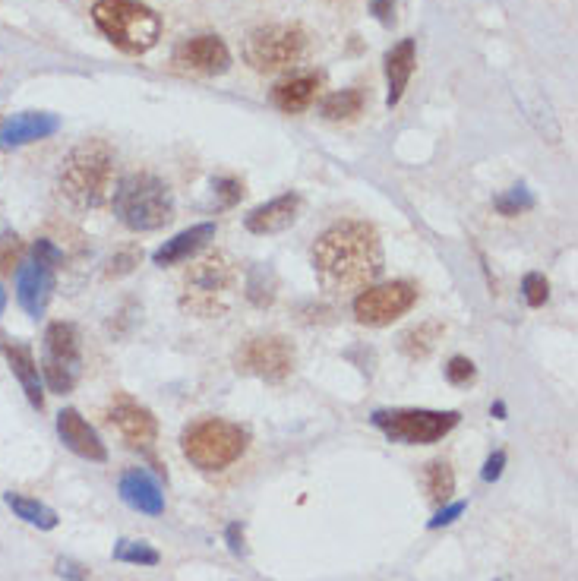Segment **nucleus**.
<instances>
[{
  "instance_id": "obj_31",
  "label": "nucleus",
  "mask_w": 578,
  "mask_h": 581,
  "mask_svg": "<svg viewBox=\"0 0 578 581\" xmlns=\"http://www.w3.org/2000/svg\"><path fill=\"white\" fill-rule=\"evenodd\" d=\"M522 294L528 300V307H544L547 304V297H550V285H547V278L541 272H528L522 278Z\"/></svg>"
},
{
  "instance_id": "obj_38",
  "label": "nucleus",
  "mask_w": 578,
  "mask_h": 581,
  "mask_svg": "<svg viewBox=\"0 0 578 581\" xmlns=\"http://www.w3.org/2000/svg\"><path fill=\"white\" fill-rule=\"evenodd\" d=\"M57 575L61 578H70V581H86L89 578V569L73 563V559H57Z\"/></svg>"
},
{
  "instance_id": "obj_25",
  "label": "nucleus",
  "mask_w": 578,
  "mask_h": 581,
  "mask_svg": "<svg viewBox=\"0 0 578 581\" xmlns=\"http://www.w3.org/2000/svg\"><path fill=\"white\" fill-rule=\"evenodd\" d=\"M424 487H427V496L433 499V503H449V496L455 493V471L449 462H443V458H433V462H427L424 468Z\"/></svg>"
},
{
  "instance_id": "obj_8",
  "label": "nucleus",
  "mask_w": 578,
  "mask_h": 581,
  "mask_svg": "<svg viewBox=\"0 0 578 581\" xmlns=\"http://www.w3.org/2000/svg\"><path fill=\"white\" fill-rule=\"evenodd\" d=\"M458 411H427V408H392L373 411V427L383 430L392 443L402 446H430L458 427Z\"/></svg>"
},
{
  "instance_id": "obj_1",
  "label": "nucleus",
  "mask_w": 578,
  "mask_h": 581,
  "mask_svg": "<svg viewBox=\"0 0 578 581\" xmlns=\"http://www.w3.org/2000/svg\"><path fill=\"white\" fill-rule=\"evenodd\" d=\"M313 269L332 291L370 288L383 272L380 234L364 222H338L313 247Z\"/></svg>"
},
{
  "instance_id": "obj_27",
  "label": "nucleus",
  "mask_w": 578,
  "mask_h": 581,
  "mask_svg": "<svg viewBox=\"0 0 578 581\" xmlns=\"http://www.w3.org/2000/svg\"><path fill=\"white\" fill-rule=\"evenodd\" d=\"M114 559L117 563H130V566H158L162 563V553H158L146 540H117L114 544Z\"/></svg>"
},
{
  "instance_id": "obj_16",
  "label": "nucleus",
  "mask_w": 578,
  "mask_h": 581,
  "mask_svg": "<svg viewBox=\"0 0 578 581\" xmlns=\"http://www.w3.org/2000/svg\"><path fill=\"white\" fill-rule=\"evenodd\" d=\"M57 433H61L64 446L76 452L79 458H89V462H108V449L98 439V433L89 427V420L79 414L76 408H64L57 414Z\"/></svg>"
},
{
  "instance_id": "obj_42",
  "label": "nucleus",
  "mask_w": 578,
  "mask_h": 581,
  "mask_svg": "<svg viewBox=\"0 0 578 581\" xmlns=\"http://www.w3.org/2000/svg\"><path fill=\"white\" fill-rule=\"evenodd\" d=\"M4 307H7V291L0 288V316H4Z\"/></svg>"
},
{
  "instance_id": "obj_15",
  "label": "nucleus",
  "mask_w": 578,
  "mask_h": 581,
  "mask_svg": "<svg viewBox=\"0 0 578 581\" xmlns=\"http://www.w3.org/2000/svg\"><path fill=\"white\" fill-rule=\"evenodd\" d=\"M61 130V117L48 111H23L0 124V149L26 146L38 143V139H48Z\"/></svg>"
},
{
  "instance_id": "obj_17",
  "label": "nucleus",
  "mask_w": 578,
  "mask_h": 581,
  "mask_svg": "<svg viewBox=\"0 0 578 581\" xmlns=\"http://www.w3.org/2000/svg\"><path fill=\"white\" fill-rule=\"evenodd\" d=\"M117 493L121 499L143 515H162L165 512V493L158 487V480L143 471V468H130L121 474V484H117Z\"/></svg>"
},
{
  "instance_id": "obj_22",
  "label": "nucleus",
  "mask_w": 578,
  "mask_h": 581,
  "mask_svg": "<svg viewBox=\"0 0 578 581\" xmlns=\"http://www.w3.org/2000/svg\"><path fill=\"white\" fill-rule=\"evenodd\" d=\"M0 351H4V357H7V364H10V370L16 373V379L23 383V392H26V398L32 402V408H38L42 411L45 408V395H42V373H38V364H35V354H32V348L29 345H19V342H4L0 345Z\"/></svg>"
},
{
  "instance_id": "obj_34",
  "label": "nucleus",
  "mask_w": 578,
  "mask_h": 581,
  "mask_svg": "<svg viewBox=\"0 0 578 581\" xmlns=\"http://www.w3.org/2000/svg\"><path fill=\"white\" fill-rule=\"evenodd\" d=\"M32 253H35V263H42V266H51V269H57L64 263V253L57 250L51 240H35V247H32Z\"/></svg>"
},
{
  "instance_id": "obj_11",
  "label": "nucleus",
  "mask_w": 578,
  "mask_h": 581,
  "mask_svg": "<svg viewBox=\"0 0 578 581\" xmlns=\"http://www.w3.org/2000/svg\"><path fill=\"white\" fill-rule=\"evenodd\" d=\"M234 364L241 373L259 376V379H266V383H282V379L291 376V370L297 364V354H294V345L278 335L250 338V342L237 351Z\"/></svg>"
},
{
  "instance_id": "obj_4",
  "label": "nucleus",
  "mask_w": 578,
  "mask_h": 581,
  "mask_svg": "<svg viewBox=\"0 0 578 581\" xmlns=\"http://www.w3.org/2000/svg\"><path fill=\"white\" fill-rule=\"evenodd\" d=\"M114 215L130 231H158L171 222L174 196L155 174H127L114 190Z\"/></svg>"
},
{
  "instance_id": "obj_39",
  "label": "nucleus",
  "mask_w": 578,
  "mask_h": 581,
  "mask_svg": "<svg viewBox=\"0 0 578 581\" xmlns=\"http://www.w3.org/2000/svg\"><path fill=\"white\" fill-rule=\"evenodd\" d=\"M370 13L380 19L383 26L395 23V0H370Z\"/></svg>"
},
{
  "instance_id": "obj_33",
  "label": "nucleus",
  "mask_w": 578,
  "mask_h": 581,
  "mask_svg": "<svg viewBox=\"0 0 578 581\" xmlns=\"http://www.w3.org/2000/svg\"><path fill=\"white\" fill-rule=\"evenodd\" d=\"M446 379L452 386H468L474 379V364L468 357H452L449 367H446Z\"/></svg>"
},
{
  "instance_id": "obj_36",
  "label": "nucleus",
  "mask_w": 578,
  "mask_h": 581,
  "mask_svg": "<svg viewBox=\"0 0 578 581\" xmlns=\"http://www.w3.org/2000/svg\"><path fill=\"white\" fill-rule=\"evenodd\" d=\"M503 468H506V452L503 449H496L487 462H484V471H481V477L487 480V484H493V480H500L503 477Z\"/></svg>"
},
{
  "instance_id": "obj_14",
  "label": "nucleus",
  "mask_w": 578,
  "mask_h": 581,
  "mask_svg": "<svg viewBox=\"0 0 578 581\" xmlns=\"http://www.w3.org/2000/svg\"><path fill=\"white\" fill-rule=\"evenodd\" d=\"M54 294V269L35 263V259H23L16 269V297L29 316H42L51 304Z\"/></svg>"
},
{
  "instance_id": "obj_20",
  "label": "nucleus",
  "mask_w": 578,
  "mask_h": 581,
  "mask_svg": "<svg viewBox=\"0 0 578 581\" xmlns=\"http://www.w3.org/2000/svg\"><path fill=\"white\" fill-rule=\"evenodd\" d=\"M323 86V76L320 73H301V76H291L285 83H278L272 89V105L285 114H301L313 105L316 92Z\"/></svg>"
},
{
  "instance_id": "obj_32",
  "label": "nucleus",
  "mask_w": 578,
  "mask_h": 581,
  "mask_svg": "<svg viewBox=\"0 0 578 581\" xmlns=\"http://www.w3.org/2000/svg\"><path fill=\"white\" fill-rule=\"evenodd\" d=\"M212 190H215V199H218V206H222V209L234 206L237 199L244 196V184H241V180H234V177H218V180H212Z\"/></svg>"
},
{
  "instance_id": "obj_21",
  "label": "nucleus",
  "mask_w": 578,
  "mask_h": 581,
  "mask_svg": "<svg viewBox=\"0 0 578 581\" xmlns=\"http://www.w3.org/2000/svg\"><path fill=\"white\" fill-rule=\"evenodd\" d=\"M414 64H417V45H414V38H405V42H398L386 54V83H389L386 105L389 108H395L398 102H402V95H405L411 76H414Z\"/></svg>"
},
{
  "instance_id": "obj_41",
  "label": "nucleus",
  "mask_w": 578,
  "mask_h": 581,
  "mask_svg": "<svg viewBox=\"0 0 578 581\" xmlns=\"http://www.w3.org/2000/svg\"><path fill=\"white\" fill-rule=\"evenodd\" d=\"M490 414H496L500 420H506V405H503V402H496V405L490 408Z\"/></svg>"
},
{
  "instance_id": "obj_12",
  "label": "nucleus",
  "mask_w": 578,
  "mask_h": 581,
  "mask_svg": "<svg viewBox=\"0 0 578 581\" xmlns=\"http://www.w3.org/2000/svg\"><path fill=\"white\" fill-rule=\"evenodd\" d=\"M174 67L193 76H222L231 70V51L218 35H193L174 48Z\"/></svg>"
},
{
  "instance_id": "obj_7",
  "label": "nucleus",
  "mask_w": 578,
  "mask_h": 581,
  "mask_svg": "<svg viewBox=\"0 0 578 581\" xmlns=\"http://www.w3.org/2000/svg\"><path fill=\"white\" fill-rule=\"evenodd\" d=\"M307 54V32L294 23L259 26L247 35L244 60L256 73H282Z\"/></svg>"
},
{
  "instance_id": "obj_28",
  "label": "nucleus",
  "mask_w": 578,
  "mask_h": 581,
  "mask_svg": "<svg viewBox=\"0 0 578 581\" xmlns=\"http://www.w3.org/2000/svg\"><path fill=\"white\" fill-rule=\"evenodd\" d=\"M275 291H278V278L269 266H256L247 275V297L256 307H269L275 300Z\"/></svg>"
},
{
  "instance_id": "obj_29",
  "label": "nucleus",
  "mask_w": 578,
  "mask_h": 581,
  "mask_svg": "<svg viewBox=\"0 0 578 581\" xmlns=\"http://www.w3.org/2000/svg\"><path fill=\"white\" fill-rule=\"evenodd\" d=\"M493 206H496V212H503V215H518V212H528L531 206H534V196H531V190L528 187H512L509 193H503V196H496L493 199Z\"/></svg>"
},
{
  "instance_id": "obj_35",
  "label": "nucleus",
  "mask_w": 578,
  "mask_h": 581,
  "mask_svg": "<svg viewBox=\"0 0 578 581\" xmlns=\"http://www.w3.org/2000/svg\"><path fill=\"white\" fill-rule=\"evenodd\" d=\"M139 259H143V253H139V250H124L121 256H114L111 269H108V278H121V275L133 272V266H139Z\"/></svg>"
},
{
  "instance_id": "obj_30",
  "label": "nucleus",
  "mask_w": 578,
  "mask_h": 581,
  "mask_svg": "<svg viewBox=\"0 0 578 581\" xmlns=\"http://www.w3.org/2000/svg\"><path fill=\"white\" fill-rule=\"evenodd\" d=\"M23 240H19V234L7 231L0 234V275H10L13 269H19V263H23Z\"/></svg>"
},
{
  "instance_id": "obj_24",
  "label": "nucleus",
  "mask_w": 578,
  "mask_h": 581,
  "mask_svg": "<svg viewBox=\"0 0 578 581\" xmlns=\"http://www.w3.org/2000/svg\"><path fill=\"white\" fill-rule=\"evenodd\" d=\"M364 111V95L357 89H342V92H332L323 98L320 114L332 124H345V120H354L357 114Z\"/></svg>"
},
{
  "instance_id": "obj_3",
  "label": "nucleus",
  "mask_w": 578,
  "mask_h": 581,
  "mask_svg": "<svg viewBox=\"0 0 578 581\" xmlns=\"http://www.w3.org/2000/svg\"><path fill=\"white\" fill-rule=\"evenodd\" d=\"M92 19L98 32L124 54H146L162 38V19L139 0H95Z\"/></svg>"
},
{
  "instance_id": "obj_13",
  "label": "nucleus",
  "mask_w": 578,
  "mask_h": 581,
  "mask_svg": "<svg viewBox=\"0 0 578 581\" xmlns=\"http://www.w3.org/2000/svg\"><path fill=\"white\" fill-rule=\"evenodd\" d=\"M108 420L130 449H152L158 436V420L146 405L133 402L130 395H117L108 408Z\"/></svg>"
},
{
  "instance_id": "obj_18",
  "label": "nucleus",
  "mask_w": 578,
  "mask_h": 581,
  "mask_svg": "<svg viewBox=\"0 0 578 581\" xmlns=\"http://www.w3.org/2000/svg\"><path fill=\"white\" fill-rule=\"evenodd\" d=\"M297 212H301V196L297 193H282L269 199V203L256 206L247 218H244V228L250 234H278L297 222Z\"/></svg>"
},
{
  "instance_id": "obj_10",
  "label": "nucleus",
  "mask_w": 578,
  "mask_h": 581,
  "mask_svg": "<svg viewBox=\"0 0 578 581\" xmlns=\"http://www.w3.org/2000/svg\"><path fill=\"white\" fill-rule=\"evenodd\" d=\"M417 304V285L411 282H386V285H370L357 294L354 300V316L364 326H389L398 316H405Z\"/></svg>"
},
{
  "instance_id": "obj_9",
  "label": "nucleus",
  "mask_w": 578,
  "mask_h": 581,
  "mask_svg": "<svg viewBox=\"0 0 578 581\" xmlns=\"http://www.w3.org/2000/svg\"><path fill=\"white\" fill-rule=\"evenodd\" d=\"M42 376L51 392L67 395L83 376V338L73 323H51L45 329Z\"/></svg>"
},
{
  "instance_id": "obj_19",
  "label": "nucleus",
  "mask_w": 578,
  "mask_h": 581,
  "mask_svg": "<svg viewBox=\"0 0 578 581\" xmlns=\"http://www.w3.org/2000/svg\"><path fill=\"white\" fill-rule=\"evenodd\" d=\"M212 237H215V225H212V222L193 225V228H187V231H181V234H174L171 240H165V244L152 253L155 266H177V263H187V259L203 250Z\"/></svg>"
},
{
  "instance_id": "obj_37",
  "label": "nucleus",
  "mask_w": 578,
  "mask_h": 581,
  "mask_svg": "<svg viewBox=\"0 0 578 581\" xmlns=\"http://www.w3.org/2000/svg\"><path fill=\"white\" fill-rule=\"evenodd\" d=\"M462 512H465V503H449L446 509H440V512H436V515L430 518L427 528H446V525H452Z\"/></svg>"
},
{
  "instance_id": "obj_40",
  "label": "nucleus",
  "mask_w": 578,
  "mask_h": 581,
  "mask_svg": "<svg viewBox=\"0 0 578 581\" xmlns=\"http://www.w3.org/2000/svg\"><path fill=\"white\" fill-rule=\"evenodd\" d=\"M225 537H228V550L234 556H241L244 553V528H241V522H231L228 531H225Z\"/></svg>"
},
{
  "instance_id": "obj_6",
  "label": "nucleus",
  "mask_w": 578,
  "mask_h": 581,
  "mask_svg": "<svg viewBox=\"0 0 578 581\" xmlns=\"http://www.w3.org/2000/svg\"><path fill=\"white\" fill-rule=\"evenodd\" d=\"M237 282V269L225 253H206L203 259H196L187 272L184 282V310L212 319L222 316L228 310V297Z\"/></svg>"
},
{
  "instance_id": "obj_5",
  "label": "nucleus",
  "mask_w": 578,
  "mask_h": 581,
  "mask_svg": "<svg viewBox=\"0 0 578 581\" xmlns=\"http://www.w3.org/2000/svg\"><path fill=\"white\" fill-rule=\"evenodd\" d=\"M247 430L222 417H199L184 430V458L199 471H225L247 452Z\"/></svg>"
},
{
  "instance_id": "obj_26",
  "label": "nucleus",
  "mask_w": 578,
  "mask_h": 581,
  "mask_svg": "<svg viewBox=\"0 0 578 581\" xmlns=\"http://www.w3.org/2000/svg\"><path fill=\"white\" fill-rule=\"evenodd\" d=\"M440 338H443V326L440 323H421V326H414L411 332L402 335V351L411 360H424L436 348Z\"/></svg>"
},
{
  "instance_id": "obj_23",
  "label": "nucleus",
  "mask_w": 578,
  "mask_h": 581,
  "mask_svg": "<svg viewBox=\"0 0 578 581\" xmlns=\"http://www.w3.org/2000/svg\"><path fill=\"white\" fill-rule=\"evenodd\" d=\"M4 503L13 509L16 518H23L26 525L38 528V531H54L57 528V512L45 503H38V499L19 496V493H4Z\"/></svg>"
},
{
  "instance_id": "obj_2",
  "label": "nucleus",
  "mask_w": 578,
  "mask_h": 581,
  "mask_svg": "<svg viewBox=\"0 0 578 581\" xmlns=\"http://www.w3.org/2000/svg\"><path fill=\"white\" fill-rule=\"evenodd\" d=\"M57 187L76 209H98L114 193V152L105 139L79 143L61 165Z\"/></svg>"
}]
</instances>
